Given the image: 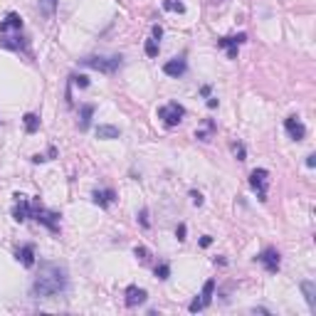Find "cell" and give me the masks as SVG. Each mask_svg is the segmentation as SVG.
Returning <instances> with one entry per match:
<instances>
[{"mask_svg": "<svg viewBox=\"0 0 316 316\" xmlns=\"http://www.w3.org/2000/svg\"><path fill=\"white\" fill-rule=\"evenodd\" d=\"M64 286H67V272L60 264H42L40 274L35 277L32 294L47 299V296H55V294L64 291Z\"/></svg>", "mask_w": 316, "mask_h": 316, "instance_id": "cell-1", "label": "cell"}, {"mask_svg": "<svg viewBox=\"0 0 316 316\" xmlns=\"http://www.w3.org/2000/svg\"><path fill=\"white\" fill-rule=\"evenodd\" d=\"M82 64L92 67L96 72H104V74H114L121 67V57H84Z\"/></svg>", "mask_w": 316, "mask_h": 316, "instance_id": "cell-2", "label": "cell"}, {"mask_svg": "<svg viewBox=\"0 0 316 316\" xmlns=\"http://www.w3.org/2000/svg\"><path fill=\"white\" fill-rule=\"evenodd\" d=\"M186 116V109L178 104V101H171V104H166V106H161L158 109V119H163L166 121V126H176V124H181V119Z\"/></svg>", "mask_w": 316, "mask_h": 316, "instance_id": "cell-3", "label": "cell"}, {"mask_svg": "<svg viewBox=\"0 0 316 316\" xmlns=\"http://www.w3.org/2000/svg\"><path fill=\"white\" fill-rule=\"evenodd\" d=\"M32 218H35L37 222L47 225V227H50L52 232H57V230H60V225H57L60 215H57V213H50V210H45L40 200H35V203H32Z\"/></svg>", "mask_w": 316, "mask_h": 316, "instance_id": "cell-4", "label": "cell"}, {"mask_svg": "<svg viewBox=\"0 0 316 316\" xmlns=\"http://www.w3.org/2000/svg\"><path fill=\"white\" fill-rule=\"evenodd\" d=\"M267 183H269V173L264 168H254L252 176H250V186L257 190V195H259L262 203L267 200Z\"/></svg>", "mask_w": 316, "mask_h": 316, "instance_id": "cell-5", "label": "cell"}, {"mask_svg": "<svg viewBox=\"0 0 316 316\" xmlns=\"http://www.w3.org/2000/svg\"><path fill=\"white\" fill-rule=\"evenodd\" d=\"M213 291H215V282H213V279H208V282H205V286H203V294H200L195 301H190V306H188V309L195 314V311H203L205 306H210V301H213Z\"/></svg>", "mask_w": 316, "mask_h": 316, "instance_id": "cell-6", "label": "cell"}, {"mask_svg": "<svg viewBox=\"0 0 316 316\" xmlns=\"http://www.w3.org/2000/svg\"><path fill=\"white\" fill-rule=\"evenodd\" d=\"M15 200H18V205H15V210H13V218L18 220V222H25L28 218H32V203L25 198V195H15Z\"/></svg>", "mask_w": 316, "mask_h": 316, "instance_id": "cell-7", "label": "cell"}, {"mask_svg": "<svg viewBox=\"0 0 316 316\" xmlns=\"http://www.w3.org/2000/svg\"><path fill=\"white\" fill-rule=\"evenodd\" d=\"M245 40H247V35L240 32V35H235V37H222V40H218V45H220V47H227L230 60H235V57H237V45H242Z\"/></svg>", "mask_w": 316, "mask_h": 316, "instance_id": "cell-8", "label": "cell"}, {"mask_svg": "<svg viewBox=\"0 0 316 316\" xmlns=\"http://www.w3.org/2000/svg\"><path fill=\"white\" fill-rule=\"evenodd\" d=\"M284 128H286V133H289L294 141H301V138L306 136V128H304V124H301L296 116H289V119L284 121Z\"/></svg>", "mask_w": 316, "mask_h": 316, "instance_id": "cell-9", "label": "cell"}, {"mask_svg": "<svg viewBox=\"0 0 316 316\" xmlns=\"http://www.w3.org/2000/svg\"><path fill=\"white\" fill-rule=\"evenodd\" d=\"M257 259H259V262L267 267V272H272V274L279 269V252H277V250H264Z\"/></svg>", "mask_w": 316, "mask_h": 316, "instance_id": "cell-10", "label": "cell"}, {"mask_svg": "<svg viewBox=\"0 0 316 316\" xmlns=\"http://www.w3.org/2000/svg\"><path fill=\"white\" fill-rule=\"evenodd\" d=\"M146 289H141V286H128L126 289V306H138V304H143L146 301Z\"/></svg>", "mask_w": 316, "mask_h": 316, "instance_id": "cell-11", "label": "cell"}, {"mask_svg": "<svg viewBox=\"0 0 316 316\" xmlns=\"http://www.w3.org/2000/svg\"><path fill=\"white\" fill-rule=\"evenodd\" d=\"M20 28H23V18L18 13H8L5 20L0 23V35H5L8 30H20Z\"/></svg>", "mask_w": 316, "mask_h": 316, "instance_id": "cell-12", "label": "cell"}, {"mask_svg": "<svg viewBox=\"0 0 316 316\" xmlns=\"http://www.w3.org/2000/svg\"><path fill=\"white\" fill-rule=\"evenodd\" d=\"M163 72H166L168 77H181V74L186 72V60H181V57H176V60H171V62H166V64H163Z\"/></svg>", "mask_w": 316, "mask_h": 316, "instance_id": "cell-13", "label": "cell"}, {"mask_svg": "<svg viewBox=\"0 0 316 316\" xmlns=\"http://www.w3.org/2000/svg\"><path fill=\"white\" fill-rule=\"evenodd\" d=\"M114 200H116V193H114V190H96V193H94V203L101 205V208L111 205Z\"/></svg>", "mask_w": 316, "mask_h": 316, "instance_id": "cell-14", "label": "cell"}, {"mask_svg": "<svg viewBox=\"0 0 316 316\" xmlns=\"http://www.w3.org/2000/svg\"><path fill=\"white\" fill-rule=\"evenodd\" d=\"M18 259H20L25 267H32V264H35V247H32V245H25V247L18 252Z\"/></svg>", "mask_w": 316, "mask_h": 316, "instance_id": "cell-15", "label": "cell"}, {"mask_svg": "<svg viewBox=\"0 0 316 316\" xmlns=\"http://www.w3.org/2000/svg\"><path fill=\"white\" fill-rule=\"evenodd\" d=\"M301 291L306 294V301L311 309H316V284L314 282H301Z\"/></svg>", "mask_w": 316, "mask_h": 316, "instance_id": "cell-16", "label": "cell"}, {"mask_svg": "<svg viewBox=\"0 0 316 316\" xmlns=\"http://www.w3.org/2000/svg\"><path fill=\"white\" fill-rule=\"evenodd\" d=\"M92 114H94V106H92V104H84V106H82V116H79V128H82V131L89 128Z\"/></svg>", "mask_w": 316, "mask_h": 316, "instance_id": "cell-17", "label": "cell"}, {"mask_svg": "<svg viewBox=\"0 0 316 316\" xmlns=\"http://www.w3.org/2000/svg\"><path fill=\"white\" fill-rule=\"evenodd\" d=\"M37 8L45 18H52L55 15V8H57V0H37Z\"/></svg>", "mask_w": 316, "mask_h": 316, "instance_id": "cell-18", "label": "cell"}, {"mask_svg": "<svg viewBox=\"0 0 316 316\" xmlns=\"http://www.w3.org/2000/svg\"><path fill=\"white\" fill-rule=\"evenodd\" d=\"M96 138H119V128L116 126H99L96 128Z\"/></svg>", "mask_w": 316, "mask_h": 316, "instance_id": "cell-19", "label": "cell"}, {"mask_svg": "<svg viewBox=\"0 0 316 316\" xmlns=\"http://www.w3.org/2000/svg\"><path fill=\"white\" fill-rule=\"evenodd\" d=\"M25 128H28V133H35L37 128H40V119H37V114H25Z\"/></svg>", "mask_w": 316, "mask_h": 316, "instance_id": "cell-20", "label": "cell"}, {"mask_svg": "<svg viewBox=\"0 0 316 316\" xmlns=\"http://www.w3.org/2000/svg\"><path fill=\"white\" fill-rule=\"evenodd\" d=\"M213 131H215V124H213V121L208 119V121H205V128H198V131H195V136H198L200 141H208Z\"/></svg>", "mask_w": 316, "mask_h": 316, "instance_id": "cell-21", "label": "cell"}, {"mask_svg": "<svg viewBox=\"0 0 316 316\" xmlns=\"http://www.w3.org/2000/svg\"><path fill=\"white\" fill-rule=\"evenodd\" d=\"M163 8L171 10V13H186V5L181 0H163Z\"/></svg>", "mask_w": 316, "mask_h": 316, "instance_id": "cell-22", "label": "cell"}, {"mask_svg": "<svg viewBox=\"0 0 316 316\" xmlns=\"http://www.w3.org/2000/svg\"><path fill=\"white\" fill-rule=\"evenodd\" d=\"M146 55H148V57H156V55H158V40H156V37L146 42Z\"/></svg>", "mask_w": 316, "mask_h": 316, "instance_id": "cell-23", "label": "cell"}, {"mask_svg": "<svg viewBox=\"0 0 316 316\" xmlns=\"http://www.w3.org/2000/svg\"><path fill=\"white\" fill-rule=\"evenodd\" d=\"M168 274H171L168 264H158V267H156V277H158V279H168Z\"/></svg>", "mask_w": 316, "mask_h": 316, "instance_id": "cell-24", "label": "cell"}, {"mask_svg": "<svg viewBox=\"0 0 316 316\" xmlns=\"http://www.w3.org/2000/svg\"><path fill=\"white\" fill-rule=\"evenodd\" d=\"M232 151L237 156V161H245V146L242 143H232Z\"/></svg>", "mask_w": 316, "mask_h": 316, "instance_id": "cell-25", "label": "cell"}, {"mask_svg": "<svg viewBox=\"0 0 316 316\" xmlns=\"http://www.w3.org/2000/svg\"><path fill=\"white\" fill-rule=\"evenodd\" d=\"M133 254H136L141 262H148V250H146V247H136V250H133Z\"/></svg>", "mask_w": 316, "mask_h": 316, "instance_id": "cell-26", "label": "cell"}, {"mask_svg": "<svg viewBox=\"0 0 316 316\" xmlns=\"http://www.w3.org/2000/svg\"><path fill=\"white\" fill-rule=\"evenodd\" d=\"M74 84H77V87H82V89H87V87H89V77L79 74V77H74Z\"/></svg>", "mask_w": 316, "mask_h": 316, "instance_id": "cell-27", "label": "cell"}, {"mask_svg": "<svg viewBox=\"0 0 316 316\" xmlns=\"http://www.w3.org/2000/svg\"><path fill=\"white\" fill-rule=\"evenodd\" d=\"M161 35H163V28H161V25H153V37L161 40Z\"/></svg>", "mask_w": 316, "mask_h": 316, "instance_id": "cell-28", "label": "cell"}, {"mask_svg": "<svg viewBox=\"0 0 316 316\" xmlns=\"http://www.w3.org/2000/svg\"><path fill=\"white\" fill-rule=\"evenodd\" d=\"M176 235H178V240L183 242V240H186V225H178V230H176Z\"/></svg>", "mask_w": 316, "mask_h": 316, "instance_id": "cell-29", "label": "cell"}, {"mask_svg": "<svg viewBox=\"0 0 316 316\" xmlns=\"http://www.w3.org/2000/svg\"><path fill=\"white\" fill-rule=\"evenodd\" d=\"M190 198H193L195 205H203V195H200V193H190Z\"/></svg>", "mask_w": 316, "mask_h": 316, "instance_id": "cell-30", "label": "cell"}, {"mask_svg": "<svg viewBox=\"0 0 316 316\" xmlns=\"http://www.w3.org/2000/svg\"><path fill=\"white\" fill-rule=\"evenodd\" d=\"M210 245H213V237H210V235H205V237L200 240V247H210Z\"/></svg>", "mask_w": 316, "mask_h": 316, "instance_id": "cell-31", "label": "cell"}, {"mask_svg": "<svg viewBox=\"0 0 316 316\" xmlns=\"http://www.w3.org/2000/svg\"><path fill=\"white\" fill-rule=\"evenodd\" d=\"M141 225L148 227V213H146V210H141Z\"/></svg>", "mask_w": 316, "mask_h": 316, "instance_id": "cell-32", "label": "cell"}, {"mask_svg": "<svg viewBox=\"0 0 316 316\" xmlns=\"http://www.w3.org/2000/svg\"><path fill=\"white\" fill-rule=\"evenodd\" d=\"M306 166H309V168L316 166V156H306Z\"/></svg>", "mask_w": 316, "mask_h": 316, "instance_id": "cell-33", "label": "cell"}]
</instances>
